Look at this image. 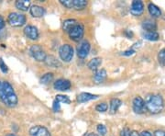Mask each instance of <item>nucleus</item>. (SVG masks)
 I'll return each mask as SVG.
<instances>
[{"label":"nucleus","instance_id":"423d86ee","mask_svg":"<svg viewBox=\"0 0 165 136\" xmlns=\"http://www.w3.org/2000/svg\"><path fill=\"white\" fill-rule=\"evenodd\" d=\"M68 33H69V36H70L71 40H73L75 41H79L84 37V28L82 24L77 23Z\"/></svg>","mask_w":165,"mask_h":136},{"label":"nucleus","instance_id":"72a5a7b5","mask_svg":"<svg viewBox=\"0 0 165 136\" xmlns=\"http://www.w3.org/2000/svg\"><path fill=\"white\" fill-rule=\"evenodd\" d=\"M130 131H129V129H128V128H125V129H123V131H121V136H130Z\"/></svg>","mask_w":165,"mask_h":136},{"label":"nucleus","instance_id":"58836bf2","mask_svg":"<svg viewBox=\"0 0 165 136\" xmlns=\"http://www.w3.org/2000/svg\"><path fill=\"white\" fill-rule=\"evenodd\" d=\"M84 136H99L98 134L95 133V132H88L87 134H85Z\"/></svg>","mask_w":165,"mask_h":136},{"label":"nucleus","instance_id":"a19ab883","mask_svg":"<svg viewBox=\"0 0 165 136\" xmlns=\"http://www.w3.org/2000/svg\"><path fill=\"white\" fill-rule=\"evenodd\" d=\"M6 136H17V135L14 134V133H8V134H7Z\"/></svg>","mask_w":165,"mask_h":136},{"label":"nucleus","instance_id":"ddd939ff","mask_svg":"<svg viewBox=\"0 0 165 136\" xmlns=\"http://www.w3.org/2000/svg\"><path fill=\"white\" fill-rule=\"evenodd\" d=\"M30 15L34 18H41L45 15L46 10L44 8H42L40 6L34 5L30 8Z\"/></svg>","mask_w":165,"mask_h":136},{"label":"nucleus","instance_id":"a211bd4d","mask_svg":"<svg viewBox=\"0 0 165 136\" xmlns=\"http://www.w3.org/2000/svg\"><path fill=\"white\" fill-rule=\"evenodd\" d=\"M101 63H102V59L100 57H96V58H93L92 60H90L87 66L90 70L96 72L97 70H98V67L101 65Z\"/></svg>","mask_w":165,"mask_h":136},{"label":"nucleus","instance_id":"473e14b6","mask_svg":"<svg viewBox=\"0 0 165 136\" xmlns=\"http://www.w3.org/2000/svg\"><path fill=\"white\" fill-rule=\"evenodd\" d=\"M134 53H135V50L129 49V50H127V51L123 52V53H122V55H124V56H130V55H132V54H134Z\"/></svg>","mask_w":165,"mask_h":136},{"label":"nucleus","instance_id":"a878e982","mask_svg":"<svg viewBox=\"0 0 165 136\" xmlns=\"http://www.w3.org/2000/svg\"><path fill=\"white\" fill-rule=\"evenodd\" d=\"M56 100L58 102H62V103H64V104H70L71 103V99H69L68 96H65V95H57L56 96Z\"/></svg>","mask_w":165,"mask_h":136},{"label":"nucleus","instance_id":"c9c22d12","mask_svg":"<svg viewBox=\"0 0 165 136\" xmlns=\"http://www.w3.org/2000/svg\"><path fill=\"white\" fill-rule=\"evenodd\" d=\"M5 25H6V23H5V19L3 18L2 16H0V31H1L5 28Z\"/></svg>","mask_w":165,"mask_h":136},{"label":"nucleus","instance_id":"1a4fd4ad","mask_svg":"<svg viewBox=\"0 0 165 136\" xmlns=\"http://www.w3.org/2000/svg\"><path fill=\"white\" fill-rule=\"evenodd\" d=\"M90 43L87 40H84L80 43V45L77 47V55L81 59H84L87 57L89 52H90Z\"/></svg>","mask_w":165,"mask_h":136},{"label":"nucleus","instance_id":"f3484780","mask_svg":"<svg viewBox=\"0 0 165 136\" xmlns=\"http://www.w3.org/2000/svg\"><path fill=\"white\" fill-rule=\"evenodd\" d=\"M122 105V101L119 99H112L110 100L109 104V112L111 114H115V113L119 110V107Z\"/></svg>","mask_w":165,"mask_h":136},{"label":"nucleus","instance_id":"393cba45","mask_svg":"<svg viewBox=\"0 0 165 136\" xmlns=\"http://www.w3.org/2000/svg\"><path fill=\"white\" fill-rule=\"evenodd\" d=\"M53 80V74L52 73H46L40 78V83L43 85H48Z\"/></svg>","mask_w":165,"mask_h":136},{"label":"nucleus","instance_id":"9b49d317","mask_svg":"<svg viewBox=\"0 0 165 136\" xmlns=\"http://www.w3.org/2000/svg\"><path fill=\"white\" fill-rule=\"evenodd\" d=\"M53 87L55 90H60V91H66L71 87V82L64 78H60L56 80L53 84Z\"/></svg>","mask_w":165,"mask_h":136},{"label":"nucleus","instance_id":"39448f33","mask_svg":"<svg viewBox=\"0 0 165 136\" xmlns=\"http://www.w3.org/2000/svg\"><path fill=\"white\" fill-rule=\"evenodd\" d=\"M30 54L32 56L33 59H35L38 62H44V60L47 56L45 51L38 44H34L30 47Z\"/></svg>","mask_w":165,"mask_h":136},{"label":"nucleus","instance_id":"7ed1b4c3","mask_svg":"<svg viewBox=\"0 0 165 136\" xmlns=\"http://www.w3.org/2000/svg\"><path fill=\"white\" fill-rule=\"evenodd\" d=\"M26 16L17 13V12H12L8 17V22L12 27H21L25 25L26 23Z\"/></svg>","mask_w":165,"mask_h":136},{"label":"nucleus","instance_id":"2f4dec72","mask_svg":"<svg viewBox=\"0 0 165 136\" xmlns=\"http://www.w3.org/2000/svg\"><path fill=\"white\" fill-rule=\"evenodd\" d=\"M52 109H53V111H55V112H58V111H60V109H61L60 102H58L56 99L53 101V104H52Z\"/></svg>","mask_w":165,"mask_h":136},{"label":"nucleus","instance_id":"6e6552de","mask_svg":"<svg viewBox=\"0 0 165 136\" xmlns=\"http://www.w3.org/2000/svg\"><path fill=\"white\" fill-rule=\"evenodd\" d=\"M144 11V4L142 1L139 0H135L132 2L130 6V13L135 16V17H139L140 15H142Z\"/></svg>","mask_w":165,"mask_h":136},{"label":"nucleus","instance_id":"f704fd0d","mask_svg":"<svg viewBox=\"0 0 165 136\" xmlns=\"http://www.w3.org/2000/svg\"><path fill=\"white\" fill-rule=\"evenodd\" d=\"M153 136H165V131L161 130H157L154 131Z\"/></svg>","mask_w":165,"mask_h":136},{"label":"nucleus","instance_id":"412c9836","mask_svg":"<svg viewBox=\"0 0 165 136\" xmlns=\"http://www.w3.org/2000/svg\"><path fill=\"white\" fill-rule=\"evenodd\" d=\"M148 9L150 14L153 17V18H160L161 16V10L160 9L159 7H157L155 4L153 3H150L148 6Z\"/></svg>","mask_w":165,"mask_h":136},{"label":"nucleus","instance_id":"f257e3e1","mask_svg":"<svg viewBox=\"0 0 165 136\" xmlns=\"http://www.w3.org/2000/svg\"><path fill=\"white\" fill-rule=\"evenodd\" d=\"M0 99L9 108H14L17 104V97L8 81H3L0 85Z\"/></svg>","mask_w":165,"mask_h":136},{"label":"nucleus","instance_id":"6ab92c4d","mask_svg":"<svg viewBox=\"0 0 165 136\" xmlns=\"http://www.w3.org/2000/svg\"><path fill=\"white\" fill-rule=\"evenodd\" d=\"M76 24H77V21L74 18L66 19V20L63 21V23H62V30L65 32H69Z\"/></svg>","mask_w":165,"mask_h":136},{"label":"nucleus","instance_id":"ea45409f","mask_svg":"<svg viewBox=\"0 0 165 136\" xmlns=\"http://www.w3.org/2000/svg\"><path fill=\"white\" fill-rule=\"evenodd\" d=\"M130 136H139V133H138V131H133L130 132Z\"/></svg>","mask_w":165,"mask_h":136},{"label":"nucleus","instance_id":"c756f323","mask_svg":"<svg viewBox=\"0 0 165 136\" xmlns=\"http://www.w3.org/2000/svg\"><path fill=\"white\" fill-rule=\"evenodd\" d=\"M97 130L98 133H100L102 136H105V135L106 134V132H107V129H106V127L105 125H103V124H98V125H97Z\"/></svg>","mask_w":165,"mask_h":136},{"label":"nucleus","instance_id":"e433bc0d","mask_svg":"<svg viewBox=\"0 0 165 136\" xmlns=\"http://www.w3.org/2000/svg\"><path fill=\"white\" fill-rule=\"evenodd\" d=\"M139 136H152L151 133L148 131H143L142 132L139 133Z\"/></svg>","mask_w":165,"mask_h":136},{"label":"nucleus","instance_id":"f03ea898","mask_svg":"<svg viewBox=\"0 0 165 136\" xmlns=\"http://www.w3.org/2000/svg\"><path fill=\"white\" fill-rule=\"evenodd\" d=\"M146 108L152 114L160 113L164 107V101L160 95L158 94H151L149 95L146 99Z\"/></svg>","mask_w":165,"mask_h":136},{"label":"nucleus","instance_id":"4c0bfd02","mask_svg":"<svg viewBox=\"0 0 165 136\" xmlns=\"http://www.w3.org/2000/svg\"><path fill=\"white\" fill-rule=\"evenodd\" d=\"M125 34L127 35L128 38H131V37L133 36V33H132V31H125Z\"/></svg>","mask_w":165,"mask_h":136},{"label":"nucleus","instance_id":"c85d7f7f","mask_svg":"<svg viewBox=\"0 0 165 136\" xmlns=\"http://www.w3.org/2000/svg\"><path fill=\"white\" fill-rule=\"evenodd\" d=\"M60 2L66 8H73V0H60Z\"/></svg>","mask_w":165,"mask_h":136},{"label":"nucleus","instance_id":"4be33fe9","mask_svg":"<svg viewBox=\"0 0 165 136\" xmlns=\"http://www.w3.org/2000/svg\"><path fill=\"white\" fill-rule=\"evenodd\" d=\"M142 28L146 31H155L157 29V24H156V22H154L151 19H147V20L143 21Z\"/></svg>","mask_w":165,"mask_h":136},{"label":"nucleus","instance_id":"cd10ccee","mask_svg":"<svg viewBox=\"0 0 165 136\" xmlns=\"http://www.w3.org/2000/svg\"><path fill=\"white\" fill-rule=\"evenodd\" d=\"M107 108H108V106H107V104L105 103V102L100 103V104L97 105V107H96V109H97L98 112H106V111L107 110Z\"/></svg>","mask_w":165,"mask_h":136},{"label":"nucleus","instance_id":"f8f14e48","mask_svg":"<svg viewBox=\"0 0 165 136\" xmlns=\"http://www.w3.org/2000/svg\"><path fill=\"white\" fill-rule=\"evenodd\" d=\"M24 33L30 40H38L39 38V31L35 26H32V25L26 26L24 29Z\"/></svg>","mask_w":165,"mask_h":136},{"label":"nucleus","instance_id":"aec40b11","mask_svg":"<svg viewBox=\"0 0 165 136\" xmlns=\"http://www.w3.org/2000/svg\"><path fill=\"white\" fill-rule=\"evenodd\" d=\"M15 5L16 8L21 11H28L30 7V0H17Z\"/></svg>","mask_w":165,"mask_h":136},{"label":"nucleus","instance_id":"20e7f679","mask_svg":"<svg viewBox=\"0 0 165 136\" xmlns=\"http://www.w3.org/2000/svg\"><path fill=\"white\" fill-rule=\"evenodd\" d=\"M59 55L60 58L66 63L72 61L74 57V48L70 44H63L59 49Z\"/></svg>","mask_w":165,"mask_h":136},{"label":"nucleus","instance_id":"b1692460","mask_svg":"<svg viewBox=\"0 0 165 136\" xmlns=\"http://www.w3.org/2000/svg\"><path fill=\"white\" fill-rule=\"evenodd\" d=\"M143 37L148 40H151V41H155L158 40L160 38V35L157 31H145L143 33Z\"/></svg>","mask_w":165,"mask_h":136},{"label":"nucleus","instance_id":"bb28decb","mask_svg":"<svg viewBox=\"0 0 165 136\" xmlns=\"http://www.w3.org/2000/svg\"><path fill=\"white\" fill-rule=\"evenodd\" d=\"M158 61L162 66H165V48L161 49L158 53Z\"/></svg>","mask_w":165,"mask_h":136},{"label":"nucleus","instance_id":"2eb2a0df","mask_svg":"<svg viewBox=\"0 0 165 136\" xmlns=\"http://www.w3.org/2000/svg\"><path fill=\"white\" fill-rule=\"evenodd\" d=\"M44 63H45L46 65H48L50 67H52V68H59L61 66V63L53 55L46 56V58L44 60Z\"/></svg>","mask_w":165,"mask_h":136},{"label":"nucleus","instance_id":"79ce46f5","mask_svg":"<svg viewBox=\"0 0 165 136\" xmlns=\"http://www.w3.org/2000/svg\"><path fill=\"white\" fill-rule=\"evenodd\" d=\"M0 85H1V81H0Z\"/></svg>","mask_w":165,"mask_h":136},{"label":"nucleus","instance_id":"7c9ffc66","mask_svg":"<svg viewBox=\"0 0 165 136\" xmlns=\"http://www.w3.org/2000/svg\"><path fill=\"white\" fill-rule=\"evenodd\" d=\"M0 69H1V71L5 74L8 73V68L7 64L5 63V62L3 61L2 58H0Z\"/></svg>","mask_w":165,"mask_h":136},{"label":"nucleus","instance_id":"5701e85b","mask_svg":"<svg viewBox=\"0 0 165 136\" xmlns=\"http://www.w3.org/2000/svg\"><path fill=\"white\" fill-rule=\"evenodd\" d=\"M86 0H73V8L75 10H83L87 6Z\"/></svg>","mask_w":165,"mask_h":136},{"label":"nucleus","instance_id":"9d476101","mask_svg":"<svg viewBox=\"0 0 165 136\" xmlns=\"http://www.w3.org/2000/svg\"><path fill=\"white\" fill-rule=\"evenodd\" d=\"M30 134L31 136H52L48 129L40 125L31 127L30 129Z\"/></svg>","mask_w":165,"mask_h":136},{"label":"nucleus","instance_id":"4468645a","mask_svg":"<svg viewBox=\"0 0 165 136\" xmlns=\"http://www.w3.org/2000/svg\"><path fill=\"white\" fill-rule=\"evenodd\" d=\"M97 98H98L97 95L83 92V93H81L77 96V101L79 103H84V102H87V101H90V100H93V99H96Z\"/></svg>","mask_w":165,"mask_h":136},{"label":"nucleus","instance_id":"dca6fc26","mask_svg":"<svg viewBox=\"0 0 165 136\" xmlns=\"http://www.w3.org/2000/svg\"><path fill=\"white\" fill-rule=\"evenodd\" d=\"M106 75L107 74L105 69H98L95 72V75H94V81L97 84L102 83L106 78Z\"/></svg>","mask_w":165,"mask_h":136},{"label":"nucleus","instance_id":"0eeeda50","mask_svg":"<svg viewBox=\"0 0 165 136\" xmlns=\"http://www.w3.org/2000/svg\"><path fill=\"white\" fill-rule=\"evenodd\" d=\"M132 108H133L134 112L135 113H138V114H143V113L146 112V110H147L145 100L142 98H141V97H139V96L136 97L133 99Z\"/></svg>","mask_w":165,"mask_h":136}]
</instances>
